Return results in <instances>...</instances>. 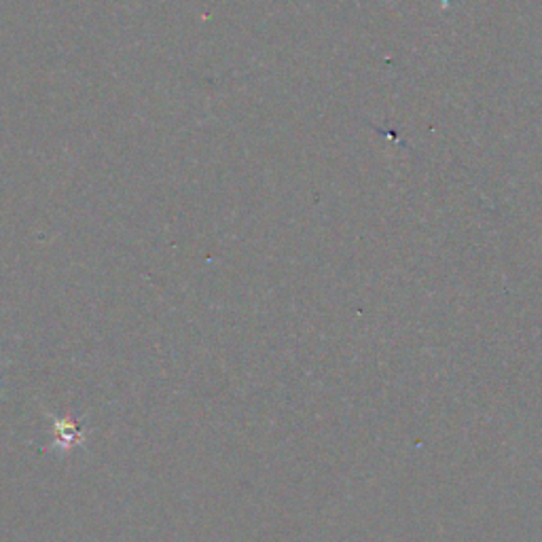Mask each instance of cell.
Here are the masks:
<instances>
[{"label":"cell","mask_w":542,"mask_h":542,"mask_svg":"<svg viewBox=\"0 0 542 542\" xmlns=\"http://www.w3.org/2000/svg\"><path fill=\"white\" fill-rule=\"evenodd\" d=\"M53 430H55V437H58V443H62L64 447H72L76 443H81L83 435L79 430V426L72 421V419H62V421H55L53 424Z\"/></svg>","instance_id":"6da1fadb"}]
</instances>
